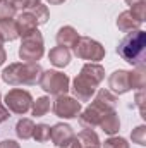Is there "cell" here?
I'll return each mask as SVG.
<instances>
[{
	"label": "cell",
	"instance_id": "obj_34",
	"mask_svg": "<svg viewBox=\"0 0 146 148\" xmlns=\"http://www.w3.org/2000/svg\"><path fill=\"white\" fill-rule=\"evenodd\" d=\"M50 5H60V3H64L65 0H46Z\"/></svg>",
	"mask_w": 146,
	"mask_h": 148
},
{
	"label": "cell",
	"instance_id": "obj_4",
	"mask_svg": "<svg viewBox=\"0 0 146 148\" xmlns=\"http://www.w3.org/2000/svg\"><path fill=\"white\" fill-rule=\"evenodd\" d=\"M146 50V33L143 29L127 33L117 45V53L122 60H126L131 66H138L145 62Z\"/></svg>",
	"mask_w": 146,
	"mask_h": 148
},
{
	"label": "cell",
	"instance_id": "obj_11",
	"mask_svg": "<svg viewBox=\"0 0 146 148\" xmlns=\"http://www.w3.org/2000/svg\"><path fill=\"white\" fill-rule=\"evenodd\" d=\"M108 90L113 95H124L127 91H131V77H129V71L126 69H119L113 71L108 76Z\"/></svg>",
	"mask_w": 146,
	"mask_h": 148
},
{
	"label": "cell",
	"instance_id": "obj_32",
	"mask_svg": "<svg viewBox=\"0 0 146 148\" xmlns=\"http://www.w3.org/2000/svg\"><path fill=\"white\" fill-rule=\"evenodd\" d=\"M5 60H7V52H5V48L0 45V66H2Z\"/></svg>",
	"mask_w": 146,
	"mask_h": 148
},
{
	"label": "cell",
	"instance_id": "obj_21",
	"mask_svg": "<svg viewBox=\"0 0 146 148\" xmlns=\"http://www.w3.org/2000/svg\"><path fill=\"white\" fill-rule=\"evenodd\" d=\"M17 16V9L12 5L10 0H0V23L14 19Z\"/></svg>",
	"mask_w": 146,
	"mask_h": 148
},
{
	"label": "cell",
	"instance_id": "obj_33",
	"mask_svg": "<svg viewBox=\"0 0 146 148\" xmlns=\"http://www.w3.org/2000/svg\"><path fill=\"white\" fill-rule=\"evenodd\" d=\"M141 2H146V0H126V3H127L129 7H134V5H138V3H141Z\"/></svg>",
	"mask_w": 146,
	"mask_h": 148
},
{
	"label": "cell",
	"instance_id": "obj_16",
	"mask_svg": "<svg viewBox=\"0 0 146 148\" xmlns=\"http://www.w3.org/2000/svg\"><path fill=\"white\" fill-rule=\"evenodd\" d=\"M98 127H100L105 134H108V136H115V134L119 133V129H120V119H119L117 110L107 112V114L103 115V119L100 121Z\"/></svg>",
	"mask_w": 146,
	"mask_h": 148
},
{
	"label": "cell",
	"instance_id": "obj_2",
	"mask_svg": "<svg viewBox=\"0 0 146 148\" xmlns=\"http://www.w3.org/2000/svg\"><path fill=\"white\" fill-rule=\"evenodd\" d=\"M117 103H119V98L110 90H105V88L103 90H96L95 97L91 98V103L84 110H81V114L77 115L79 117V124L84 129L98 127V124L103 119V115L110 110H115Z\"/></svg>",
	"mask_w": 146,
	"mask_h": 148
},
{
	"label": "cell",
	"instance_id": "obj_29",
	"mask_svg": "<svg viewBox=\"0 0 146 148\" xmlns=\"http://www.w3.org/2000/svg\"><path fill=\"white\" fill-rule=\"evenodd\" d=\"M9 117H10V112L7 110V107L0 102V124H2V122H5Z\"/></svg>",
	"mask_w": 146,
	"mask_h": 148
},
{
	"label": "cell",
	"instance_id": "obj_35",
	"mask_svg": "<svg viewBox=\"0 0 146 148\" xmlns=\"http://www.w3.org/2000/svg\"><path fill=\"white\" fill-rule=\"evenodd\" d=\"M3 43V38H2V33H0V45Z\"/></svg>",
	"mask_w": 146,
	"mask_h": 148
},
{
	"label": "cell",
	"instance_id": "obj_9",
	"mask_svg": "<svg viewBox=\"0 0 146 148\" xmlns=\"http://www.w3.org/2000/svg\"><path fill=\"white\" fill-rule=\"evenodd\" d=\"M52 110L60 119H76L81 114L83 107H81V102H77L74 97L59 95V97H55V100L52 103Z\"/></svg>",
	"mask_w": 146,
	"mask_h": 148
},
{
	"label": "cell",
	"instance_id": "obj_23",
	"mask_svg": "<svg viewBox=\"0 0 146 148\" xmlns=\"http://www.w3.org/2000/svg\"><path fill=\"white\" fill-rule=\"evenodd\" d=\"M31 12H33V16H35V19H36L38 26H41V24H46V21L50 19L48 7H46V5H43V3L36 5L35 9H31Z\"/></svg>",
	"mask_w": 146,
	"mask_h": 148
},
{
	"label": "cell",
	"instance_id": "obj_3",
	"mask_svg": "<svg viewBox=\"0 0 146 148\" xmlns=\"http://www.w3.org/2000/svg\"><path fill=\"white\" fill-rule=\"evenodd\" d=\"M43 73L38 62H14L2 71V81L9 86H33Z\"/></svg>",
	"mask_w": 146,
	"mask_h": 148
},
{
	"label": "cell",
	"instance_id": "obj_26",
	"mask_svg": "<svg viewBox=\"0 0 146 148\" xmlns=\"http://www.w3.org/2000/svg\"><path fill=\"white\" fill-rule=\"evenodd\" d=\"M12 2V5L17 9V10H31V9H35L36 5L41 3V0H10Z\"/></svg>",
	"mask_w": 146,
	"mask_h": 148
},
{
	"label": "cell",
	"instance_id": "obj_8",
	"mask_svg": "<svg viewBox=\"0 0 146 148\" xmlns=\"http://www.w3.org/2000/svg\"><path fill=\"white\" fill-rule=\"evenodd\" d=\"M3 105L7 107V110L10 112V114L24 115L26 112L31 110L33 97H31V93L28 90L14 88V90H9V93L3 97Z\"/></svg>",
	"mask_w": 146,
	"mask_h": 148
},
{
	"label": "cell",
	"instance_id": "obj_6",
	"mask_svg": "<svg viewBox=\"0 0 146 148\" xmlns=\"http://www.w3.org/2000/svg\"><path fill=\"white\" fill-rule=\"evenodd\" d=\"M45 53V43L43 35L35 29L29 35L21 38V47H19V59L24 62H38Z\"/></svg>",
	"mask_w": 146,
	"mask_h": 148
},
{
	"label": "cell",
	"instance_id": "obj_22",
	"mask_svg": "<svg viewBox=\"0 0 146 148\" xmlns=\"http://www.w3.org/2000/svg\"><path fill=\"white\" fill-rule=\"evenodd\" d=\"M33 140L38 143H46L50 140V126L48 124H36L33 131Z\"/></svg>",
	"mask_w": 146,
	"mask_h": 148
},
{
	"label": "cell",
	"instance_id": "obj_13",
	"mask_svg": "<svg viewBox=\"0 0 146 148\" xmlns=\"http://www.w3.org/2000/svg\"><path fill=\"white\" fill-rule=\"evenodd\" d=\"M117 28H119V31H122V33H132V31H138V29H141V26H143V21H139L138 17H136V14L129 9V10H124V12H120L119 14V17H117Z\"/></svg>",
	"mask_w": 146,
	"mask_h": 148
},
{
	"label": "cell",
	"instance_id": "obj_27",
	"mask_svg": "<svg viewBox=\"0 0 146 148\" xmlns=\"http://www.w3.org/2000/svg\"><path fill=\"white\" fill-rule=\"evenodd\" d=\"M131 10L136 14V17H138L139 21L145 23V19H146V2H141V3H138V5L131 7Z\"/></svg>",
	"mask_w": 146,
	"mask_h": 148
},
{
	"label": "cell",
	"instance_id": "obj_14",
	"mask_svg": "<svg viewBox=\"0 0 146 148\" xmlns=\"http://www.w3.org/2000/svg\"><path fill=\"white\" fill-rule=\"evenodd\" d=\"M71 59H72V53H71V50L69 48H65V47H53L50 52H48V60H50V64L52 66H55V67H59V69H64V67H67L69 64H71Z\"/></svg>",
	"mask_w": 146,
	"mask_h": 148
},
{
	"label": "cell",
	"instance_id": "obj_25",
	"mask_svg": "<svg viewBox=\"0 0 146 148\" xmlns=\"http://www.w3.org/2000/svg\"><path fill=\"white\" fill-rule=\"evenodd\" d=\"M103 148H129V143L122 136H110L108 140H105Z\"/></svg>",
	"mask_w": 146,
	"mask_h": 148
},
{
	"label": "cell",
	"instance_id": "obj_7",
	"mask_svg": "<svg viewBox=\"0 0 146 148\" xmlns=\"http://www.w3.org/2000/svg\"><path fill=\"white\" fill-rule=\"evenodd\" d=\"M72 50L77 59L86 60V62H100L105 57V47L89 36H79Z\"/></svg>",
	"mask_w": 146,
	"mask_h": 148
},
{
	"label": "cell",
	"instance_id": "obj_19",
	"mask_svg": "<svg viewBox=\"0 0 146 148\" xmlns=\"http://www.w3.org/2000/svg\"><path fill=\"white\" fill-rule=\"evenodd\" d=\"M52 109V100L48 97H40L36 100H33V105H31V114L35 117H43L46 115Z\"/></svg>",
	"mask_w": 146,
	"mask_h": 148
},
{
	"label": "cell",
	"instance_id": "obj_20",
	"mask_svg": "<svg viewBox=\"0 0 146 148\" xmlns=\"http://www.w3.org/2000/svg\"><path fill=\"white\" fill-rule=\"evenodd\" d=\"M0 33H2L3 41H14V40H17V38H19V35H17V28H16V23H14V19L2 21V23H0Z\"/></svg>",
	"mask_w": 146,
	"mask_h": 148
},
{
	"label": "cell",
	"instance_id": "obj_31",
	"mask_svg": "<svg viewBox=\"0 0 146 148\" xmlns=\"http://www.w3.org/2000/svg\"><path fill=\"white\" fill-rule=\"evenodd\" d=\"M69 148H102V147H96V145H81V143H77V140L74 138Z\"/></svg>",
	"mask_w": 146,
	"mask_h": 148
},
{
	"label": "cell",
	"instance_id": "obj_10",
	"mask_svg": "<svg viewBox=\"0 0 146 148\" xmlns=\"http://www.w3.org/2000/svg\"><path fill=\"white\" fill-rule=\"evenodd\" d=\"M74 138H76V133L69 124L59 122L50 127V140L55 145V148H69Z\"/></svg>",
	"mask_w": 146,
	"mask_h": 148
},
{
	"label": "cell",
	"instance_id": "obj_30",
	"mask_svg": "<svg viewBox=\"0 0 146 148\" xmlns=\"http://www.w3.org/2000/svg\"><path fill=\"white\" fill-rule=\"evenodd\" d=\"M0 148H21V145L14 140H3L0 141Z\"/></svg>",
	"mask_w": 146,
	"mask_h": 148
},
{
	"label": "cell",
	"instance_id": "obj_5",
	"mask_svg": "<svg viewBox=\"0 0 146 148\" xmlns=\"http://www.w3.org/2000/svg\"><path fill=\"white\" fill-rule=\"evenodd\" d=\"M38 84H40V88L43 91H46L48 95H53V97L67 95V91L71 90V79H69V76L60 73V71H53V69L43 71L41 76H40Z\"/></svg>",
	"mask_w": 146,
	"mask_h": 148
},
{
	"label": "cell",
	"instance_id": "obj_17",
	"mask_svg": "<svg viewBox=\"0 0 146 148\" xmlns=\"http://www.w3.org/2000/svg\"><path fill=\"white\" fill-rule=\"evenodd\" d=\"M129 77H131V90H145V86H146V67H145V62L134 66V69L129 71Z\"/></svg>",
	"mask_w": 146,
	"mask_h": 148
},
{
	"label": "cell",
	"instance_id": "obj_12",
	"mask_svg": "<svg viewBox=\"0 0 146 148\" xmlns=\"http://www.w3.org/2000/svg\"><path fill=\"white\" fill-rule=\"evenodd\" d=\"M14 23H16L19 38L26 36V35H29L31 31L38 29V23H36V19H35V16H33L31 10H23V12H19V14L14 17Z\"/></svg>",
	"mask_w": 146,
	"mask_h": 148
},
{
	"label": "cell",
	"instance_id": "obj_1",
	"mask_svg": "<svg viewBox=\"0 0 146 148\" xmlns=\"http://www.w3.org/2000/svg\"><path fill=\"white\" fill-rule=\"evenodd\" d=\"M105 79V69L98 62H86L81 73L74 77L71 91L77 102H91L98 86Z\"/></svg>",
	"mask_w": 146,
	"mask_h": 148
},
{
	"label": "cell",
	"instance_id": "obj_24",
	"mask_svg": "<svg viewBox=\"0 0 146 148\" xmlns=\"http://www.w3.org/2000/svg\"><path fill=\"white\" fill-rule=\"evenodd\" d=\"M131 140H132V143H136L139 147H145L146 145V126L145 124H141V126H138V127L132 129Z\"/></svg>",
	"mask_w": 146,
	"mask_h": 148
},
{
	"label": "cell",
	"instance_id": "obj_15",
	"mask_svg": "<svg viewBox=\"0 0 146 148\" xmlns=\"http://www.w3.org/2000/svg\"><path fill=\"white\" fill-rule=\"evenodd\" d=\"M55 40H57L59 47L74 48L77 40H79V33L76 31V28H72V26H62V28H59V31L55 35Z\"/></svg>",
	"mask_w": 146,
	"mask_h": 148
},
{
	"label": "cell",
	"instance_id": "obj_28",
	"mask_svg": "<svg viewBox=\"0 0 146 148\" xmlns=\"http://www.w3.org/2000/svg\"><path fill=\"white\" fill-rule=\"evenodd\" d=\"M143 100H145V90H138L136 97H134V105L138 107L139 114L145 117V110H143Z\"/></svg>",
	"mask_w": 146,
	"mask_h": 148
},
{
	"label": "cell",
	"instance_id": "obj_18",
	"mask_svg": "<svg viewBox=\"0 0 146 148\" xmlns=\"http://www.w3.org/2000/svg\"><path fill=\"white\" fill-rule=\"evenodd\" d=\"M35 126H36V124L33 122V119H28V117L19 119L17 124H16V136H17L19 140H23V141L31 140V138H33Z\"/></svg>",
	"mask_w": 146,
	"mask_h": 148
}]
</instances>
